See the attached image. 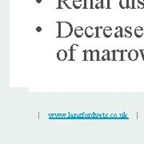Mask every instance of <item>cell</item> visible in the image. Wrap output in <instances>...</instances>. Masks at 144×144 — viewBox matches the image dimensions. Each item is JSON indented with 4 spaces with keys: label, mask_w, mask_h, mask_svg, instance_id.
Wrapping results in <instances>:
<instances>
[{
    "label": "cell",
    "mask_w": 144,
    "mask_h": 144,
    "mask_svg": "<svg viewBox=\"0 0 144 144\" xmlns=\"http://www.w3.org/2000/svg\"><path fill=\"white\" fill-rule=\"evenodd\" d=\"M57 24H58L57 38H68L74 31L73 27L68 22L59 21V22H57Z\"/></svg>",
    "instance_id": "obj_1"
},
{
    "label": "cell",
    "mask_w": 144,
    "mask_h": 144,
    "mask_svg": "<svg viewBox=\"0 0 144 144\" xmlns=\"http://www.w3.org/2000/svg\"><path fill=\"white\" fill-rule=\"evenodd\" d=\"M128 52L127 50H112V61H124L123 54Z\"/></svg>",
    "instance_id": "obj_2"
},
{
    "label": "cell",
    "mask_w": 144,
    "mask_h": 144,
    "mask_svg": "<svg viewBox=\"0 0 144 144\" xmlns=\"http://www.w3.org/2000/svg\"><path fill=\"white\" fill-rule=\"evenodd\" d=\"M67 58V51L65 50H59L57 52V59L59 61H65Z\"/></svg>",
    "instance_id": "obj_3"
},
{
    "label": "cell",
    "mask_w": 144,
    "mask_h": 144,
    "mask_svg": "<svg viewBox=\"0 0 144 144\" xmlns=\"http://www.w3.org/2000/svg\"><path fill=\"white\" fill-rule=\"evenodd\" d=\"M128 59L131 61H135L138 58V52L136 50H131L128 51Z\"/></svg>",
    "instance_id": "obj_4"
},
{
    "label": "cell",
    "mask_w": 144,
    "mask_h": 144,
    "mask_svg": "<svg viewBox=\"0 0 144 144\" xmlns=\"http://www.w3.org/2000/svg\"><path fill=\"white\" fill-rule=\"evenodd\" d=\"M83 60L84 61H91V54L92 50H83Z\"/></svg>",
    "instance_id": "obj_5"
},
{
    "label": "cell",
    "mask_w": 144,
    "mask_h": 144,
    "mask_svg": "<svg viewBox=\"0 0 144 144\" xmlns=\"http://www.w3.org/2000/svg\"><path fill=\"white\" fill-rule=\"evenodd\" d=\"M79 47L78 44H72L70 46V56L69 59V61H75V59L74 58V52L77 50V48Z\"/></svg>",
    "instance_id": "obj_6"
},
{
    "label": "cell",
    "mask_w": 144,
    "mask_h": 144,
    "mask_svg": "<svg viewBox=\"0 0 144 144\" xmlns=\"http://www.w3.org/2000/svg\"><path fill=\"white\" fill-rule=\"evenodd\" d=\"M113 34L112 28L111 27H106L103 28V36L105 38H110Z\"/></svg>",
    "instance_id": "obj_7"
},
{
    "label": "cell",
    "mask_w": 144,
    "mask_h": 144,
    "mask_svg": "<svg viewBox=\"0 0 144 144\" xmlns=\"http://www.w3.org/2000/svg\"><path fill=\"white\" fill-rule=\"evenodd\" d=\"M74 33L75 37L77 38H81L83 35V34H85V30H83V28L82 27H77L75 30H74Z\"/></svg>",
    "instance_id": "obj_8"
},
{
    "label": "cell",
    "mask_w": 144,
    "mask_h": 144,
    "mask_svg": "<svg viewBox=\"0 0 144 144\" xmlns=\"http://www.w3.org/2000/svg\"><path fill=\"white\" fill-rule=\"evenodd\" d=\"M95 30L93 27H87L86 29H85V35L86 36L87 38H91L93 37V36L95 35Z\"/></svg>",
    "instance_id": "obj_9"
},
{
    "label": "cell",
    "mask_w": 144,
    "mask_h": 144,
    "mask_svg": "<svg viewBox=\"0 0 144 144\" xmlns=\"http://www.w3.org/2000/svg\"><path fill=\"white\" fill-rule=\"evenodd\" d=\"M83 9H93V0H83Z\"/></svg>",
    "instance_id": "obj_10"
},
{
    "label": "cell",
    "mask_w": 144,
    "mask_h": 144,
    "mask_svg": "<svg viewBox=\"0 0 144 144\" xmlns=\"http://www.w3.org/2000/svg\"><path fill=\"white\" fill-rule=\"evenodd\" d=\"M102 53L104 54L103 56L101 58L102 61H111V52L109 51V50H103Z\"/></svg>",
    "instance_id": "obj_11"
},
{
    "label": "cell",
    "mask_w": 144,
    "mask_h": 144,
    "mask_svg": "<svg viewBox=\"0 0 144 144\" xmlns=\"http://www.w3.org/2000/svg\"><path fill=\"white\" fill-rule=\"evenodd\" d=\"M119 7L122 9L130 8V0H120L119 1Z\"/></svg>",
    "instance_id": "obj_12"
},
{
    "label": "cell",
    "mask_w": 144,
    "mask_h": 144,
    "mask_svg": "<svg viewBox=\"0 0 144 144\" xmlns=\"http://www.w3.org/2000/svg\"><path fill=\"white\" fill-rule=\"evenodd\" d=\"M144 34V30L142 27H137L135 30V35L137 38H141Z\"/></svg>",
    "instance_id": "obj_13"
},
{
    "label": "cell",
    "mask_w": 144,
    "mask_h": 144,
    "mask_svg": "<svg viewBox=\"0 0 144 144\" xmlns=\"http://www.w3.org/2000/svg\"><path fill=\"white\" fill-rule=\"evenodd\" d=\"M116 31L114 34V36L115 38H122L123 37V30L122 28V27H117L115 28Z\"/></svg>",
    "instance_id": "obj_14"
},
{
    "label": "cell",
    "mask_w": 144,
    "mask_h": 144,
    "mask_svg": "<svg viewBox=\"0 0 144 144\" xmlns=\"http://www.w3.org/2000/svg\"><path fill=\"white\" fill-rule=\"evenodd\" d=\"M99 60H100V58H99V50H92L91 61H99Z\"/></svg>",
    "instance_id": "obj_15"
},
{
    "label": "cell",
    "mask_w": 144,
    "mask_h": 144,
    "mask_svg": "<svg viewBox=\"0 0 144 144\" xmlns=\"http://www.w3.org/2000/svg\"><path fill=\"white\" fill-rule=\"evenodd\" d=\"M68 0H58V7H57V9H63V4H64V6L68 8V9H70V7L68 6V4L66 3V2Z\"/></svg>",
    "instance_id": "obj_16"
},
{
    "label": "cell",
    "mask_w": 144,
    "mask_h": 144,
    "mask_svg": "<svg viewBox=\"0 0 144 144\" xmlns=\"http://www.w3.org/2000/svg\"><path fill=\"white\" fill-rule=\"evenodd\" d=\"M95 38H100L103 35V28L102 27H96L95 28Z\"/></svg>",
    "instance_id": "obj_17"
},
{
    "label": "cell",
    "mask_w": 144,
    "mask_h": 144,
    "mask_svg": "<svg viewBox=\"0 0 144 144\" xmlns=\"http://www.w3.org/2000/svg\"><path fill=\"white\" fill-rule=\"evenodd\" d=\"M83 0H73L72 5H73V7L75 9H79L83 6Z\"/></svg>",
    "instance_id": "obj_18"
},
{
    "label": "cell",
    "mask_w": 144,
    "mask_h": 144,
    "mask_svg": "<svg viewBox=\"0 0 144 144\" xmlns=\"http://www.w3.org/2000/svg\"><path fill=\"white\" fill-rule=\"evenodd\" d=\"M124 32H125V37L126 38H131L132 36V31H131V27H127L124 30Z\"/></svg>",
    "instance_id": "obj_19"
},
{
    "label": "cell",
    "mask_w": 144,
    "mask_h": 144,
    "mask_svg": "<svg viewBox=\"0 0 144 144\" xmlns=\"http://www.w3.org/2000/svg\"><path fill=\"white\" fill-rule=\"evenodd\" d=\"M97 1H99V3H97L96 5L95 6V9H101V8L103 9V8H105L103 0H97Z\"/></svg>",
    "instance_id": "obj_20"
},
{
    "label": "cell",
    "mask_w": 144,
    "mask_h": 144,
    "mask_svg": "<svg viewBox=\"0 0 144 144\" xmlns=\"http://www.w3.org/2000/svg\"><path fill=\"white\" fill-rule=\"evenodd\" d=\"M138 9H143L144 8V0H138Z\"/></svg>",
    "instance_id": "obj_21"
},
{
    "label": "cell",
    "mask_w": 144,
    "mask_h": 144,
    "mask_svg": "<svg viewBox=\"0 0 144 144\" xmlns=\"http://www.w3.org/2000/svg\"><path fill=\"white\" fill-rule=\"evenodd\" d=\"M131 5H130V8L135 9V0H131Z\"/></svg>",
    "instance_id": "obj_22"
},
{
    "label": "cell",
    "mask_w": 144,
    "mask_h": 144,
    "mask_svg": "<svg viewBox=\"0 0 144 144\" xmlns=\"http://www.w3.org/2000/svg\"><path fill=\"white\" fill-rule=\"evenodd\" d=\"M111 2H110V0H106V9H111Z\"/></svg>",
    "instance_id": "obj_23"
},
{
    "label": "cell",
    "mask_w": 144,
    "mask_h": 144,
    "mask_svg": "<svg viewBox=\"0 0 144 144\" xmlns=\"http://www.w3.org/2000/svg\"><path fill=\"white\" fill-rule=\"evenodd\" d=\"M140 54H141V56H142V59L144 60V50H140Z\"/></svg>",
    "instance_id": "obj_24"
},
{
    "label": "cell",
    "mask_w": 144,
    "mask_h": 144,
    "mask_svg": "<svg viewBox=\"0 0 144 144\" xmlns=\"http://www.w3.org/2000/svg\"><path fill=\"white\" fill-rule=\"evenodd\" d=\"M36 30H37L38 32H41L42 31V27H38L37 28H36Z\"/></svg>",
    "instance_id": "obj_25"
},
{
    "label": "cell",
    "mask_w": 144,
    "mask_h": 144,
    "mask_svg": "<svg viewBox=\"0 0 144 144\" xmlns=\"http://www.w3.org/2000/svg\"><path fill=\"white\" fill-rule=\"evenodd\" d=\"M42 2V0H36V3H40Z\"/></svg>",
    "instance_id": "obj_26"
}]
</instances>
